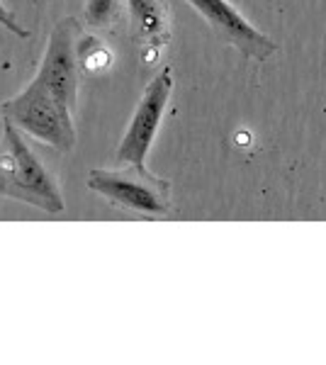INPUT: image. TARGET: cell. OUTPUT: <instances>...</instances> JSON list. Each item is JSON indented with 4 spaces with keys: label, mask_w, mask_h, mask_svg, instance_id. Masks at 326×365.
Masks as SVG:
<instances>
[{
    "label": "cell",
    "mask_w": 326,
    "mask_h": 365,
    "mask_svg": "<svg viewBox=\"0 0 326 365\" xmlns=\"http://www.w3.org/2000/svg\"><path fill=\"white\" fill-rule=\"evenodd\" d=\"M185 3L203 17L224 44L234 46L246 58L268 61L277 51V44L272 42L268 34H263L260 29L253 27L227 0H185Z\"/></svg>",
    "instance_id": "6"
},
{
    "label": "cell",
    "mask_w": 326,
    "mask_h": 365,
    "mask_svg": "<svg viewBox=\"0 0 326 365\" xmlns=\"http://www.w3.org/2000/svg\"><path fill=\"white\" fill-rule=\"evenodd\" d=\"M0 195L27 202L46 215L66 210L56 178L27 144L25 132L10 120H3L0 141Z\"/></svg>",
    "instance_id": "1"
},
{
    "label": "cell",
    "mask_w": 326,
    "mask_h": 365,
    "mask_svg": "<svg viewBox=\"0 0 326 365\" xmlns=\"http://www.w3.org/2000/svg\"><path fill=\"white\" fill-rule=\"evenodd\" d=\"M88 187L105 197L112 207L146 220L173 215L170 180L151 173L144 163H120V168H93Z\"/></svg>",
    "instance_id": "2"
},
{
    "label": "cell",
    "mask_w": 326,
    "mask_h": 365,
    "mask_svg": "<svg viewBox=\"0 0 326 365\" xmlns=\"http://www.w3.org/2000/svg\"><path fill=\"white\" fill-rule=\"evenodd\" d=\"M170 93H173V68L163 66L144 88L136 110L129 120L124 137L117 146V163H144L149 154L156 132L161 127L163 113L168 108Z\"/></svg>",
    "instance_id": "5"
},
{
    "label": "cell",
    "mask_w": 326,
    "mask_h": 365,
    "mask_svg": "<svg viewBox=\"0 0 326 365\" xmlns=\"http://www.w3.org/2000/svg\"><path fill=\"white\" fill-rule=\"evenodd\" d=\"M86 29L76 17H63L51 29L44 58L39 63L37 76L46 83L58 103L68 110H76L78 103V81H81V39Z\"/></svg>",
    "instance_id": "4"
},
{
    "label": "cell",
    "mask_w": 326,
    "mask_h": 365,
    "mask_svg": "<svg viewBox=\"0 0 326 365\" xmlns=\"http://www.w3.org/2000/svg\"><path fill=\"white\" fill-rule=\"evenodd\" d=\"M0 25L8 29V32H13L15 37H20V39H29V37H32V32H29L27 27L20 25V20H17L15 13L3 3V0H0Z\"/></svg>",
    "instance_id": "10"
},
{
    "label": "cell",
    "mask_w": 326,
    "mask_h": 365,
    "mask_svg": "<svg viewBox=\"0 0 326 365\" xmlns=\"http://www.w3.org/2000/svg\"><path fill=\"white\" fill-rule=\"evenodd\" d=\"M3 120H10L17 125L27 137L41 141V144L56 149L58 154L73 151L78 134L73 127V110H68L63 103H58L54 93L46 88L44 81L34 73L25 91L8 98L0 105Z\"/></svg>",
    "instance_id": "3"
},
{
    "label": "cell",
    "mask_w": 326,
    "mask_h": 365,
    "mask_svg": "<svg viewBox=\"0 0 326 365\" xmlns=\"http://www.w3.org/2000/svg\"><path fill=\"white\" fill-rule=\"evenodd\" d=\"M132 37L144 46H163L170 39L168 10L163 0H127Z\"/></svg>",
    "instance_id": "7"
},
{
    "label": "cell",
    "mask_w": 326,
    "mask_h": 365,
    "mask_svg": "<svg viewBox=\"0 0 326 365\" xmlns=\"http://www.w3.org/2000/svg\"><path fill=\"white\" fill-rule=\"evenodd\" d=\"M122 15V0H86V25L112 29Z\"/></svg>",
    "instance_id": "8"
},
{
    "label": "cell",
    "mask_w": 326,
    "mask_h": 365,
    "mask_svg": "<svg viewBox=\"0 0 326 365\" xmlns=\"http://www.w3.org/2000/svg\"><path fill=\"white\" fill-rule=\"evenodd\" d=\"M110 63V54L100 46L98 39L93 37H83L81 39V66L88 71H100L108 68Z\"/></svg>",
    "instance_id": "9"
}]
</instances>
